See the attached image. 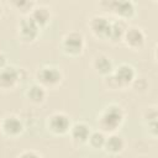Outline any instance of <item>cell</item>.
<instances>
[{
	"label": "cell",
	"instance_id": "obj_1",
	"mask_svg": "<svg viewBox=\"0 0 158 158\" xmlns=\"http://www.w3.org/2000/svg\"><path fill=\"white\" fill-rule=\"evenodd\" d=\"M125 120V112L121 106L116 104H110L106 106L100 115L98 116V126L99 130L104 133H116V131L121 127Z\"/></svg>",
	"mask_w": 158,
	"mask_h": 158
},
{
	"label": "cell",
	"instance_id": "obj_2",
	"mask_svg": "<svg viewBox=\"0 0 158 158\" xmlns=\"http://www.w3.org/2000/svg\"><path fill=\"white\" fill-rule=\"evenodd\" d=\"M37 83L44 89H54L63 80V73L58 67L54 65H43L38 69L36 74Z\"/></svg>",
	"mask_w": 158,
	"mask_h": 158
},
{
	"label": "cell",
	"instance_id": "obj_3",
	"mask_svg": "<svg viewBox=\"0 0 158 158\" xmlns=\"http://www.w3.org/2000/svg\"><path fill=\"white\" fill-rule=\"evenodd\" d=\"M84 46H85L84 36L80 32H75V31L68 32L63 37L62 43H60L63 52L68 56H72V57L79 56L83 52Z\"/></svg>",
	"mask_w": 158,
	"mask_h": 158
},
{
	"label": "cell",
	"instance_id": "obj_4",
	"mask_svg": "<svg viewBox=\"0 0 158 158\" xmlns=\"http://www.w3.org/2000/svg\"><path fill=\"white\" fill-rule=\"evenodd\" d=\"M46 125L48 131L53 135H65L67 132H69L72 122L67 114L57 111L47 117Z\"/></svg>",
	"mask_w": 158,
	"mask_h": 158
},
{
	"label": "cell",
	"instance_id": "obj_5",
	"mask_svg": "<svg viewBox=\"0 0 158 158\" xmlns=\"http://www.w3.org/2000/svg\"><path fill=\"white\" fill-rule=\"evenodd\" d=\"M111 75L114 77L118 89L131 85L133 83V80L136 79L135 68L126 63H122L117 68H114V72L111 73Z\"/></svg>",
	"mask_w": 158,
	"mask_h": 158
},
{
	"label": "cell",
	"instance_id": "obj_6",
	"mask_svg": "<svg viewBox=\"0 0 158 158\" xmlns=\"http://www.w3.org/2000/svg\"><path fill=\"white\" fill-rule=\"evenodd\" d=\"M23 123L16 115H7L0 121V131L7 137H17L23 131Z\"/></svg>",
	"mask_w": 158,
	"mask_h": 158
},
{
	"label": "cell",
	"instance_id": "obj_7",
	"mask_svg": "<svg viewBox=\"0 0 158 158\" xmlns=\"http://www.w3.org/2000/svg\"><path fill=\"white\" fill-rule=\"evenodd\" d=\"M21 80L20 70L12 65H6L0 70V88L2 90L15 89Z\"/></svg>",
	"mask_w": 158,
	"mask_h": 158
},
{
	"label": "cell",
	"instance_id": "obj_8",
	"mask_svg": "<svg viewBox=\"0 0 158 158\" xmlns=\"http://www.w3.org/2000/svg\"><path fill=\"white\" fill-rule=\"evenodd\" d=\"M19 37L23 42H32L37 38L40 27L35 23V21L30 16H25L17 25Z\"/></svg>",
	"mask_w": 158,
	"mask_h": 158
},
{
	"label": "cell",
	"instance_id": "obj_9",
	"mask_svg": "<svg viewBox=\"0 0 158 158\" xmlns=\"http://www.w3.org/2000/svg\"><path fill=\"white\" fill-rule=\"evenodd\" d=\"M105 4H107L110 11L116 14L118 19L123 21L131 19L136 12V7L132 1H109Z\"/></svg>",
	"mask_w": 158,
	"mask_h": 158
},
{
	"label": "cell",
	"instance_id": "obj_10",
	"mask_svg": "<svg viewBox=\"0 0 158 158\" xmlns=\"http://www.w3.org/2000/svg\"><path fill=\"white\" fill-rule=\"evenodd\" d=\"M122 40L125 41V43L130 48H132V49H139L144 44L146 35L142 31V28H139L137 26H128Z\"/></svg>",
	"mask_w": 158,
	"mask_h": 158
},
{
	"label": "cell",
	"instance_id": "obj_11",
	"mask_svg": "<svg viewBox=\"0 0 158 158\" xmlns=\"http://www.w3.org/2000/svg\"><path fill=\"white\" fill-rule=\"evenodd\" d=\"M110 25L111 21H109L106 17L96 15L93 16L89 21V27L91 30V32L100 38H107L109 37V32H110Z\"/></svg>",
	"mask_w": 158,
	"mask_h": 158
},
{
	"label": "cell",
	"instance_id": "obj_12",
	"mask_svg": "<svg viewBox=\"0 0 158 158\" xmlns=\"http://www.w3.org/2000/svg\"><path fill=\"white\" fill-rule=\"evenodd\" d=\"M91 127L85 122H75L70 126L69 135L73 142L78 144H83L88 142V138L91 133Z\"/></svg>",
	"mask_w": 158,
	"mask_h": 158
},
{
	"label": "cell",
	"instance_id": "obj_13",
	"mask_svg": "<svg viewBox=\"0 0 158 158\" xmlns=\"http://www.w3.org/2000/svg\"><path fill=\"white\" fill-rule=\"evenodd\" d=\"M93 68L98 74L106 77L114 72V63L109 56L100 53L93 58Z\"/></svg>",
	"mask_w": 158,
	"mask_h": 158
},
{
	"label": "cell",
	"instance_id": "obj_14",
	"mask_svg": "<svg viewBox=\"0 0 158 158\" xmlns=\"http://www.w3.org/2000/svg\"><path fill=\"white\" fill-rule=\"evenodd\" d=\"M125 139L121 135H117V133H110L109 136H106V139H105V143H104V147L102 149H105L106 153H110V154H118L123 151L125 148Z\"/></svg>",
	"mask_w": 158,
	"mask_h": 158
},
{
	"label": "cell",
	"instance_id": "obj_15",
	"mask_svg": "<svg viewBox=\"0 0 158 158\" xmlns=\"http://www.w3.org/2000/svg\"><path fill=\"white\" fill-rule=\"evenodd\" d=\"M28 16L41 28V27L46 26L49 22V20H51V11H49V9L47 6L40 5V6H35L33 10L31 11V14Z\"/></svg>",
	"mask_w": 158,
	"mask_h": 158
},
{
	"label": "cell",
	"instance_id": "obj_16",
	"mask_svg": "<svg viewBox=\"0 0 158 158\" xmlns=\"http://www.w3.org/2000/svg\"><path fill=\"white\" fill-rule=\"evenodd\" d=\"M127 27H128V25H127V22L123 21V20H120V19H118V20L112 21L111 25H110V32H109L107 40H110V41H112V42L122 41Z\"/></svg>",
	"mask_w": 158,
	"mask_h": 158
},
{
	"label": "cell",
	"instance_id": "obj_17",
	"mask_svg": "<svg viewBox=\"0 0 158 158\" xmlns=\"http://www.w3.org/2000/svg\"><path fill=\"white\" fill-rule=\"evenodd\" d=\"M46 96H47V90L38 83L30 85L28 89L26 90V98L32 104H42L46 100Z\"/></svg>",
	"mask_w": 158,
	"mask_h": 158
},
{
	"label": "cell",
	"instance_id": "obj_18",
	"mask_svg": "<svg viewBox=\"0 0 158 158\" xmlns=\"http://www.w3.org/2000/svg\"><path fill=\"white\" fill-rule=\"evenodd\" d=\"M105 139H106V135L98 130V131H91L89 138H88V144L94 148V149H101L104 147V143H105Z\"/></svg>",
	"mask_w": 158,
	"mask_h": 158
},
{
	"label": "cell",
	"instance_id": "obj_19",
	"mask_svg": "<svg viewBox=\"0 0 158 158\" xmlns=\"http://www.w3.org/2000/svg\"><path fill=\"white\" fill-rule=\"evenodd\" d=\"M12 5L16 7V10H19V11H21L23 14H28V15L31 14L33 7L36 6V4L33 1H26V0H23V1H14Z\"/></svg>",
	"mask_w": 158,
	"mask_h": 158
},
{
	"label": "cell",
	"instance_id": "obj_20",
	"mask_svg": "<svg viewBox=\"0 0 158 158\" xmlns=\"http://www.w3.org/2000/svg\"><path fill=\"white\" fill-rule=\"evenodd\" d=\"M17 158H42V156L40 153H37L36 151H32V149H27V151H23L19 154Z\"/></svg>",
	"mask_w": 158,
	"mask_h": 158
},
{
	"label": "cell",
	"instance_id": "obj_21",
	"mask_svg": "<svg viewBox=\"0 0 158 158\" xmlns=\"http://www.w3.org/2000/svg\"><path fill=\"white\" fill-rule=\"evenodd\" d=\"M6 65H7V57L2 52H0V70L5 68Z\"/></svg>",
	"mask_w": 158,
	"mask_h": 158
},
{
	"label": "cell",
	"instance_id": "obj_22",
	"mask_svg": "<svg viewBox=\"0 0 158 158\" xmlns=\"http://www.w3.org/2000/svg\"><path fill=\"white\" fill-rule=\"evenodd\" d=\"M0 14H1V5H0Z\"/></svg>",
	"mask_w": 158,
	"mask_h": 158
}]
</instances>
